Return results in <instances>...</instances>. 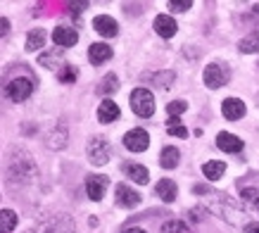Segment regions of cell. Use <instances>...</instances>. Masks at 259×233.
I'll list each match as a JSON object with an SVG mask.
<instances>
[{"label":"cell","instance_id":"cell-14","mask_svg":"<svg viewBox=\"0 0 259 233\" xmlns=\"http://www.w3.org/2000/svg\"><path fill=\"white\" fill-rule=\"evenodd\" d=\"M221 114L226 116L228 122H238L245 116V102L238 98H226L221 102Z\"/></svg>","mask_w":259,"mask_h":233},{"label":"cell","instance_id":"cell-8","mask_svg":"<svg viewBox=\"0 0 259 233\" xmlns=\"http://www.w3.org/2000/svg\"><path fill=\"white\" fill-rule=\"evenodd\" d=\"M114 198H117V205L124 210H134L141 205V193L134 190L131 186H126V183H119L117 190H114Z\"/></svg>","mask_w":259,"mask_h":233},{"label":"cell","instance_id":"cell-24","mask_svg":"<svg viewBox=\"0 0 259 233\" xmlns=\"http://www.w3.org/2000/svg\"><path fill=\"white\" fill-rule=\"evenodd\" d=\"M38 64H43V67H50L53 71H60L64 67L62 64V53H48V55H40L38 57Z\"/></svg>","mask_w":259,"mask_h":233},{"label":"cell","instance_id":"cell-9","mask_svg":"<svg viewBox=\"0 0 259 233\" xmlns=\"http://www.w3.org/2000/svg\"><path fill=\"white\" fill-rule=\"evenodd\" d=\"M124 145L126 150L131 152H143V150L150 145V133L145 129H131V131L124 136Z\"/></svg>","mask_w":259,"mask_h":233},{"label":"cell","instance_id":"cell-17","mask_svg":"<svg viewBox=\"0 0 259 233\" xmlns=\"http://www.w3.org/2000/svg\"><path fill=\"white\" fill-rule=\"evenodd\" d=\"M98 119L102 124H112L119 119V105L114 100H102L100 107H98Z\"/></svg>","mask_w":259,"mask_h":233},{"label":"cell","instance_id":"cell-16","mask_svg":"<svg viewBox=\"0 0 259 233\" xmlns=\"http://www.w3.org/2000/svg\"><path fill=\"white\" fill-rule=\"evenodd\" d=\"M88 60L91 64H105L107 60H112V48L107 43H93L88 48Z\"/></svg>","mask_w":259,"mask_h":233},{"label":"cell","instance_id":"cell-35","mask_svg":"<svg viewBox=\"0 0 259 233\" xmlns=\"http://www.w3.org/2000/svg\"><path fill=\"white\" fill-rule=\"evenodd\" d=\"M245 233H259V224H247L245 226Z\"/></svg>","mask_w":259,"mask_h":233},{"label":"cell","instance_id":"cell-12","mask_svg":"<svg viewBox=\"0 0 259 233\" xmlns=\"http://www.w3.org/2000/svg\"><path fill=\"white\" fill-rule=\"evenodd\" d=\"M179 31V24L171 15H157L155 17V33H159L162 38H174Z\"/></svg>","mask_w":259,"mask_h":233},{"label":"cell","instance_id":"cell-4","mask_svg":"<svg viewBox=\"0 0 259 233\" xmlns=\"http://www.w3.org/2000/svg\"><path fill=\"white\" fill-rule=\"evenodd\" d=\"M202 79H204V86H207V88H221V86L228 84L231 74H228V67H224V64H219V62H212V64H207Z\"/></svg>","mask_w":259,"mask_h":233},{"label":"cell","instance_id":"cell-20","mask_svg":"<svg viewBox=\"0 0 259 233\" xmlns=\"http://www.w3.org/2000/svg\"><path fill=\"white\" fill-rule=\"evenodd\" d=\"M224 171H226V164L219 162V160H209V162L202 164V174L209 181H219L224 176Z\"/></svg>","mask_w":259,"mask_h":233},{"label":"cell","instance_id":"cell-21","mask_svg":"<svg viewBox=\"0 0 259 233\" xmlns=\"http://www.w3.org/2000/svg\"><path fill=\"white\" fill-rule=\"evenodd\" d=\"M179 160H181V152H179V148H174V145L164 148L162 155H159V164H162L164 169H176V167H179Z\"/></svg>","mask_w":259,"mask_h":233},{"label":"cell","instance_id":"cell-15","mask_svg":"<svg viewBox=\"0 0 259 233\" xmlns=\"http://www.w3.org/2000/svg\"><path fill=\"white\" fill-rule=\"evenodd\" d=\"M53 41H55V46H60V48H71V46H76L79 33L74 31L71 26H55V31H53Z\"/></svg>","mask_w":259,"mask_h":233},{"label":"cell","instance_id":"cell-23","mask_svg":"<svg viewBox=\"0 0 259 233\" xmlns=\"http://www.w3.org/2000/svg\"><path fill=\"white\" fill-rule=\"evenodd\" d=\"M117 91H119V76L117 74H107V76H102V81L98 84V93H102V95L117 93Z\"/></svg>","mask_w":259,"mask_h":233},{"label":"cell","instance_id":"cell-31","mask_svg":"<svg viewBox=\"0 0 259 233\" xmlns=\"http://www.w3.org/2000/svg\"><path fill=\"white\" fill-rule=\"evenodd\" d=\"M162 233H190V228L179 219H171V221L162 224Z\"/></svg>","mask_w":259,"mask_h":233},{"label":"cell","instance_id":"cell-34","mask_svg":"<svg viewBox=\"0 0 259 233\" xmlns=\"http://www.w3.org/2000/svg\"><path fill=\"white\" fill-rule=\"evenodd\" d=\"M0 24H3V36H8V33H10V22H8V17H3V19H0Z\"/></svg>","mask_w":259,"mask_h":233},{"label":"cell","instance_id":"cell-32","mask_svg":"<svg viewBox=\"0 0 259 233\" xmlns=\"http://www.w3.org/2000/svg\"><path fill=\"white\" fill-rule=\"evenodd\" d=\"M240 195H243V200H247L250 205H254V210L259 212V188H243Z\"/></svg>","mask_w":259,"mask_h":233},{"label":"cell","instance_id":"cell-29","mask_svg":"<svg viewBox=\"0 0 259 233\" xmlns=\"http://www.w3.org/2000/svg\"><path fill=\"white\" fill-rule=\"evenodd\" d=\"M166 131L176 136V138H188V129L181 124L179 119H166Z\"/></svg>","mask_w":259,"mask_h":233},{"label":"cell","instance_id":"cell-26","mask_svg":"<svg viewBox=\"0 0 259 233\" xmlns=\"http://www.w3.org/2000/svg\"><path fill=\"white\" fill-rule=\"evenodd\" d=\"M0 221H3V226H0V228H3V233H10L17 226V221H19V219H17V212H12V210H8V207H5V210L0 212Z\"/></svg>","mask_w":259,"mask_h":233},{"label":"cell","instance_id":"cell-30","mask_svg":"<svg viewBox=\"0 0 259 233\" xmlns=\"http://www.w3.org/2000/svg\"><path fill=\"white\" fill-rule=\"evenodd\" d=\"M76 76H79V69H76V67H71V64H64L62 69L57 71V79H60L62 84H74Z\"/></svg>","mask_w":259,"mask_h":233},{"label":"cell","instance_id":"cell-13","mask_svg":"<svg viewBox=\"0 0 259 233\" xmlns=\"http://www.w3.org/2000/svg\"><path fill=\"white\" fill-rule=\"evenodd\" d=\"M217 148L224 150V152H228V155H238V152H240L245 145H243V140L238 138V136L221 131L219 136H217Z\"/></svg>","mask_w":259,"mask_h":233},{"label":"cell","instance_id":"cell-36","mask_svg":"<svg viewBox=\"0 0 259 233\" xmlns=\"http://www.w3.org/2000/svg\"><path fill=\"white\" fill-rule=\"evenodd\" d=\"M121 233H148V231H143V228H138V226H131V228H124Z\"/></svg>","mask_w":259,"mask_h":233},{"label":"cell","instance_id":"cell-7","mask_svg":"<svg viewBox=\"0 0 259 233\" xmlns=\"http://www.w3.org/2000/svg\"><path fill=\"white\" fill-rule=\"evenodd\" d=\"M31 93H33L31 79L19 76V79H15V81H10V84H8V95H10V100L24 102Z\"/></svg>","mask_w":259,"mask_h":233},{"label":"cell","instance_id":"cell-1","mask_svg":"<svg viewBox=\"0 0 259 233\" xmlns=\"http://www.w3.org/2000/svg\"><path fill=\"white\" fill-rule=\"evenodd\" d=\"M128 102H131V109L138 116L155 114V95L150 93L148 88H136L134 93H131V98H128Z\"/></svg>","mask_w":259,"mask_h":233},{"label":"cell","instance_id":"cell-27","mask_svg":"<svg viewBox=\"0 0 259 233\" xmlns=\"http://www.w3.org/2000/svg\"><path fill=\"white\" fill-rule=\"evenodd\" d=\"M188 109V102L183 100H174L166 105V119H181V114Z\"/></svg>","mask_w":259,"mask_h":233},{"label":"cell","instance_id":"cell-2","mask_svg":"<svg viewBox=\"0 0 259 233\" xmlns=\"http://www.w3.org/2000/svg\"><path fill=\"white\" fill-rule=\"evenodd\" d=\"M88 160L95 164V167H102V164H107L110 162V157H112V148H110V143L102 138V136H95V138L88 140Z\"/></svg>","mask_w":259,"mask_h":233},{"label":"cell","instance_id":"cell-22","mask_svg":"<svg viewBox=\"0 0 259 233\" xmlns=\"http://www.w3.org/2000/svg\"><path fill=\"white\" fill-rule=\"evenodd\" d=\"M238 50L240 53H259V31L247 33L245 38L238 41Z\"/></svg>","mask_w":259,"mask_h":233},{"label":"cell","instance_id":"cell-28","mask_svg":"<svg viewBox=\"0 0 259 233\" xmlns=\"http://www.w3.org/2000/svg\"><path fill=\"white\" fill-rule=\"evenodd\" d=\"M150 84L155 88H169L174 84V71H159V74H155L150 79Z\"/></svg>","mask_w":259,"mask_h":233},{"label":"cell","instance_id":"cell-19","mask_svg":"<svg viewBox=\"0 0 259 233\" xmlns=\"http://www.w3.org/2000/svg\"><path fill=\"white\" fill-rule=\"evenodd\" d=\"M155 188H157V195L164 202H174L176 200V195H179V188H176V183H174L171 179H162Z\"/></svg>","mask_w":259,"mask_h":233},{"label":"cell","instance_id":"cell-18","mask_svg":"<svg viewBox=\"0 0 259 233\" xmlns=\"http://www.w3.org/2000/svg\"><path fill=\"white\" fill-rule=\"evenodd\" d=\"M124 174L126 176H131V181L141 183V186H145V183L150 181V174L143 164H124Z\"/></svg>","mask_w":259,"mask_h":233},{"label":"cell","instance_id":"cell-5","mask_svg":"<svg viewBox=\"0 0 259 233\" xmlns=\"http://www.w3.org/2000/svg\"><path fill=\"white\" fill-rule=\"evenodd\" d=\"M219 214L224 219H228V221H233L236 226H240V221H243V210H240V205H238L231 195H219Z\"/></svg>","mask_w":259,"mask_h":233},{"label":"cell","instance_id":"cell-33","mask_svg":"<svg viewBox=\"0 0 259 233\" xmlns=\"http://www.w3.org/2000/svg\"><path fill=\"white\" fill-rule=\"evenodd\" d=\"M190 0H171L169 3V12H186V10H190Z\"/></svg>","mask_w":259,"mask_h":233},{"label":"cell","instance_id":"cell-6","mask_svg":"<svg viewBox=\"0 0 259 233\" xmlns=\"http://www.w3.org/2000/svg\"><path fill=\"white\" fill-rule=\"evenodd\" d=\"M107 186H110V179L105 176V174H91L86 179V193L91 200L100 202L102 198H105V193H107Z\"/></svg>","mask_w":259,"mask_h":233},{"label":"cell","instance_id":"cell-25","mask_svg":"<svg viewBox=\"0 0 259 233\" xmlns=\"http://www.w3.org/2000/svg\"><path fill=\"white\" fill-rule=\"evenodd\" d=\"M43 43H46V31H40V29H36V31H31L26 36V50H29V53L43 48Z\"/></svg>","mask_w":259,"mask_h":233},{"label":"cell","instance_id":"cell-11","mask_svg":"<svg viewBox=\"0 0 259 233\" xmlns=\"http://www.w3.org/2000/svg\"><path fill=\"white\" fill-rule=\"evenodd\" d=\"M93 29L100 36H105V38H114L119 33V24L110 15H98V17H93Z\"/></svg>","mask_w":259,"mask_h":233},{"label":"cell","instance_id":"cell-10","mask_svg":"<svg viewBox=\"0 0 259 233\" xmlns=\"http://www.w3.org/2000/svg\"><path fill=\"white\" fill-rule=\"evenodd\" d=\"M67 138H69V129H67V124H64V122H57L55 129L48 133L46 145L50 150H62V148H67Z\"/></svg>","mask_w":259,"mask_h":233},{"label":"cell","instance_id":"cell-3","mask_svg":"<svg viewBox=\"0 0 259 233\" xmlns=\"http://www.w3.org/2000/svg\"><path fill=\"white\" fill-rule=\"evenodd\" d=\"M29 233H74V224H71V219L67 214H57V217H50L46 221H40Z\"/></svg>","mask_w":259,"mask_h":233}]
</instances>
